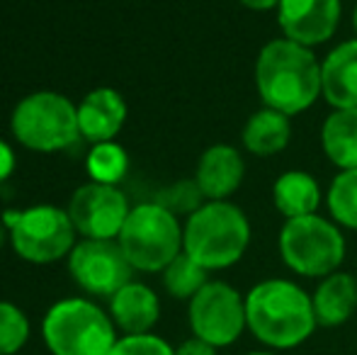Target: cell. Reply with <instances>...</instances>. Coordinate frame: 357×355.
Here are the masks:
<instances>
[{"instance_id":"6da1fadb","label":"cell","mask_w":357,"mask_h":355,"mask_svg":"<svg viewBox=\"0 0 357 355\" xmlns=\"http://www.w3.org/2000/svg\"><path fill=\"white\" fill-rule=\"evenodd\" d=\"M255 88L265 107L294 117L321 98V61L314 49L284 37L263 44L255 59Z\"/></svg>"},{"instance_id":"7a4b0ae2","label":"cell","mask_w":357,"mask_h":355,"mask_svg":"<svg viewBox=\"0 0 357 355\" xmlns=\"http://www.w3.org/2000/svg\"><path fill=\"white\" fill-rule=\"evenodd\" d=\"M245 319L248 331L275 351L301 346L319 326L311 294L284 278H268L248 289Z\"/></svg>"},{"instance_id":"3957f363","label":"cell","mask_w":357,"mask_h":355,"mask_svg":"<svg viewBox=\"0 0 357 355\" xmlns=\"http://www.w3.org/2000/svg\"><path fill=\"white\" fill-rule=\"evenodd\" d=\"M248 246L250 219L231 199H207L183 224V251L209 273L236 266Z\"/></svg>"},{"instance_id":"277c9868","label":"cell","mask_w":357,"mask_h":355,"mask_svg":"<svg viewBox=\"0 0 357 355\" xmlns=\"http://www.w3.org/2000/svg\"><path fill=\"white\" fill-rule=\"evenodd\" d=\"M42 338L52 355H109L119 336L109 312L85 297H66L44 314Z\"/></svg>"},{"instance_id":"5b68a950","label":"cell","mask_w":357,"mask_h":355,"mask_svg":"<svg viewBox=\"0 0 357 355\" xmlns=\"http://www.w3.org/2000/svg\"><path fill=\"white\" fill-rule=\"evenodd\" d=\"M282 263L301 278H319L340 270L345 261V234L331 217L306 214L284 219L278 236Z\"/></svg>"},{"instance_id":"8992f818","label":"cell","mask_w":357,"mask_h":355,"mask_svg":"<svg viewBox=\"0 0 357 355\" xmlns=\"http://www.w3.org/2000/svg\"><path fill=\"white\" fill-rule=\"evenodd\" d=\"M117 243L134 270L163 273L183 253V224L155 199L142 202L132 207Z\"/></svg>"},{"instance_id":"52a82bcc","label":"cell","mask_w":357,"mask_h":355,"mask_svg":"<svg viewBox=\"0 0 357 355\" xmlns=\"http://www.w3.org/2000/svg\"><path fill=\"white\" fill-rule=\"evenodd\" d=\"M10 124L15 139L39 153L63 151L80 137L78 105L54 90H37L20 100Z\"/></svg>"},{"instance_id":"ba28073f","label":"cell","mask_w":357,"mask_h":355,"mask_svg":"<svg viewBox=\"0 0 357 355\" xmlns=\"http://www.w3.org/2000/svg\"><path fill=\"white\" fill-rule=\"evenodd\" d=\"M8 219L10 243L22 261L34 266L68 258L75 246V227L66 209L54 204H34Z\"/></svg>"},{"instance_id":"9c48e42d","label":"cell","mask_w":357,"mask_h":355,"mask_svg":"<svg viewBox=\"0 0 357 355\" xmlns=\"http://www.w3.org/2000/svg\"><path fill=\"white\" fill-rule=\"evenodd\" d=\"M188 319L195 338H202L214 348H226L248 328L245 297L224 280H209L190 299Z\"/></svg>"},{"instance_id":"30bf717a","label":"cell","mask_w":357,"mask_h":355,"mask_svg":"<svg viewBox=\"0 0 357 355\" xmlns=\"http://www.w3.org/2000/svg\"><path fill=\"white\" fill-rule=\"evenodd\" d=\"M68 273L83 292L93 297H112L132 282V263L117 241L83 239L68 253Z\"/></svg>"},{"instance_id":"8fae6325","label":"cell","mask_w":357,"mask_h":355,"mask_svg":"<svg viewBox=\"0 0 357 355\" xmlns=\"http://www.w3.org/2000/svg\"><path fill=\"white\" fill-rule=\"evenodd\" d=\"M66 212L75 232L83 239L117 241L132 207H129L127 195L117 185H102L90 180L88 185H80L73 192Z\"/></svg>"},{"instance_id":"7c38bea8","label":"cell","mask_w":357,"mask_h":355,"mask_svg":"<svg viewBox=\"0 0 357 355\" xmlns=\"http://www.w3.org/2000/svg\"><path fill=\"white\" fill-rule=\"evenodd\" d=\"M343 0H282L278 24L284 39L301 47H321L331 42L340 27Z\"/></svg>"},{"instance_id":"4fadbf2b","label":"cell","mask_w":357,"mask_h":355,"mask_svg":"<svg viewBox=\"0 0 357 355\" xmlns=\"http://www.w3.org/2000/svg\"><path fill=\"white\" fill-rule=\"evenodd\" d=\"M245 161L243 153L231 144H212L204 149L195 171V183L199 185L204 199H231V195L243 185Z\"/></svg>"},{"instance_id":"5bb4252c","label":"cell","mask_w":357,"mask_h":355,"mask_svg":"<svg viewBox=\"0 0 357 355\" xmlns=\"http://www.w3.org/2000/svg\"><path fill=\"white\" fill-rule=\"evenodd\" d=\"M124 122H127V103L114 88H95L80 100L78 129L85 142H114Z\"/></svg>"},{"instance_id":"9a60e30c","label":"cell","mask_w":357,"mask_h":355,"mask_svg":"<svg viewBox=\"0 0 357 355\" xmlns=\"http://www.w3.org/2000/svg\"><path fill=\"white\" fill-rule=\"evenodd\" d=\"M321 98L333 109L357 107V37L335 44L324 56Z\"/></svg>"},{"instance_id":"2e32d148","label":"cell","mask_w":357,"mask_h":355,"mask_svg":"<svg viewBox=\"0 0 357 355\" xmlns=\"http://www.w3.org/2000/svg\"><path fill=\"white\" fill-rule=\"evenodd\" d=\"M109 317L124 336L151 333L160 319V299L149 285L132 280L109 297Z\"/></svg>"},{"instance_id":"e0dca14e","label":"cell","mask_w":357,"mask_h":355,"mask_svg":"<svg viewBox=\"0 0 357 355\" xmlns=\"http://www.w3.org/2000/svg\"><path fill=\"white\" fill-rule=\"evenodd\" d=\"M311 302L319 326H343L357 309V280L350 273L335 270L321 280L311 294Z\"/></svg>"},{"instance_id":"ac0fdd59","label":"cell","mask_w":357,"mask_h":355,"mask_svg":"<svg viewBox=\"0 0 357 355\" xmlns=\"http://www.w3.org/2000/svg\"><path fill=\"white\" fill-rule=\"evenodd\" d=\"M291 142V117L273 107H260L245 119L241 144L258 158H273L282 153Z\"/></svg>"},{"instance_id":"d6986e66","label":"cell","mask_w":357,"mask_h":355,"mask_svg":"<svg viewBox=\"0 0 357 355\" xmlns=\"http://www.w3.org/2000/svg\"><path fill=\"white\" fill-rule=\"evenodd\" d=\"M324 199L319 180L306 171H284L273 185V202L284 219L316 214Z\"/></svg>"},{"instance_id":"ffe728a7","label":"cell","mask_w":357,"mask_h":355,"mask_svg":"<svg viewBox=\"0 0 357 355\" xmlns=\"http://www.w3.org/2000/svg\"><path fill=\"white\" fill-rule=\"evenodd\" d=\"M321 149L338 171L357 168V107L333 109L324 119Z\"/></svg>"},{"instance_id":"44dd1931","label":"cell","mask_w":357,"mask_h":355,"mask_svg":"<svg viewBox=\"0 0 357 355\" xmlns=\"http://www.w3.org/2000/svg\"><path fill=\"white\" fill-rule=\"evenodd\" d=\"M326 207L328 217L340 229L357 232V168L338 171L326 190Z\"/></svg>"},{"instance_id":"7402d4cb","label":"cell","mask_w":357,"mask_h":355,"mask_svg":"<svg viewBox=\"0 0 357 355\" xmlns=\"http://www.w3.org/2000/svg\"><path fill=\"white\" fill-rule=\"evenodd\" d=\"M160 275H163L165 292L175 299H188V302L209 282V270L199 266L197 261H192L185 251Z\"/></svg>"},{"instance_id":"603a6c76","label":"cell","mask_w":357,"mask_h":355,"mask_svg":"<svg viewBox=\"0 0 357 355\" xmlns=\"http://www.w3.org/2000/svg\"><path fill=\"white\" fill-rule=\"evenodd\" d=\"M85 168H88L93 183L117 185L129 171V156L117 142L93 144L88 158H85Z\"/></svg>"},{"instance_id":"cb8c5ba5","label":"cell","mask_w":357,"mask_h":355,"mask_svg":"<svg viewBox=\"0 0 357 355\" xmlns=\"http://www.w3.org/2000/svg\"><path fill=\"white\" fill-rule=\"evenodd\" d=\"M29 319L17 304L0 299V355L20 353L29 341Z\"/></svg>"},{"instance_id":"d4e9b609","label":"cell","mask_w":357,"mask_h":355,"mask_svg":"<svg viewBox=\"0 0 357 355\" xmlns=\"http://www.w3.org/2000/svg\"><path fill=\"white\" fill-rule=\"evenodd\" d=\"M155 202L163 204L165 209H170L175 217H180V214L190 217V214L197 212L207 199H204L202 190H199V185L195 183V178H192V180H178V183H173L170 188H165L163 192L158 195Z\"/></svg>"},{"instance_id":"484cf974","label":"cell","mask_w":357,"mask_h":355,"mask_svg":"<svg viewBox=\"0 0 357 355\" xmlns=\"http://www.w3.org/2000/svg\"><path fill=\"white\" fill-rule=\"evenodd\" d=\"M109 355H175V348L155 333H137L117 338Z\"/></svg>"},{"instance_id":"4316f807","label":"cell","mask_w":357,"mask_h":355,"mask_svg":"<svg viewBox=\"0 0 357 355\" xmlns=\"http://www.w3.org/2000/svg\"><path fill=\"white\" fill-rule=\"evenodd\" d=\"M175 355H216V348L204 343L202 338H188L175 348Z\"/></svg>"},{"instance_id":"83f0119b","label":"cell","mask_w":357,"mask_h":355,"mask_svg":"<svg viewBox=\"0 0 357 355\" xmlns=\"http://www.w3.org/2000/svg\"><path fill=\"white\" fill-rule=\"evenodd\" d=\"M15 171V151L10 149V144H5L0 139V183L8 180Z\"/></svg>"},{"instance_id":"f1b7e54d","label":"cell","mask_w":357,"mask_h":355,"mask_svg":"<svg viewBox=\"0 0 357 355\" xmlns=\"http://www.w3.org/2000/svg\"><path fill=\"white\" fill-rule=\"evenodd\" d=\"M238 3L253 13H268V10H278L282 0H238Z\"/></svg>"},{"instance_id":"f546056e","label":"cell","mask_w":357,"mask_h":355,"mask_svg":"<svg viewBox=\"0 0 357 355\" xmlns=\"http://www.w3.org/2000/svg\"><path fill=\"white\" fill-rule=\"evenodd\" d=\"M5 234H10V229H8V227H3V222H0V246L5 243Z\"/></svg>"},{"instance_id":"4dcf8cb0","label":"cell","mask_w":357,"mask_h":355,"mask_svg":"<svg viewBox=\"0 0 357 355\" xmlns=\"http://www.w3.org/2000/svg\"><path fill=\"white\" fill-rule=\"evenodd\" d=\"M353 29H355V37H357V5H355V10H353Z\"/></svg>"},{"instance_id":"1f68e13d","label":"cell","mask_w":357,"mask_h":355,"mask_svg":"<svg viewBox=\"0 0 357 355\" xmlns=\"http://www.w3.org/2000/svg\"><path fill=\"white\" fill-rule=\"evenodd\" d=\"M245 355H275V353H268V351H253V353H245Z\"/></svg>"}]
</instances>
